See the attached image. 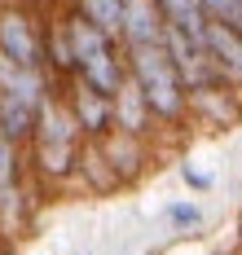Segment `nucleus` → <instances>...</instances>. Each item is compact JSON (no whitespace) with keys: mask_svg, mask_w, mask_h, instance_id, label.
<instances>
[{"mask_svg":"<svg viewBox=\"0 0 242 255\" xmlns=\"http://www.w3.org/2000/svg\"><path fill=\"white\" fill-rule=\"evenodd\" d=\"M154 4L163 9V18H167V26L185 31L189 40H198V44L207 40V22H212V18H207V13H203V9H198L194 0H154Z\"/></svg>","mask_w":242,"mask_h":255,"instance_id":"obj_13","label":"nucleus"},{"mask_svg":"<svg viewBox=\"0 0 242 255\" xmlns=\"http://www.w3.org/2000/svg\"><path fill=\"white\" fill-rule=\"evenodd\" d=\"M115 128L119 132H132V136H145V141H154L163 132L159 119H154V110H150V102H145V93L132 84V75L115 93Z\"/></svg>","mask_w":242,"mask_h":255,"instance_id":"obj_9","label":"nucleus"},{"mask_svg":"<svg viewBox=\"0 0 242 255\" xmlns=\"http://www.w3.org/2000/svg\"><path fill=\"white\" fill-rule=\"evenodd\" d=\"M0 53L27 71H44V18H35L18 0H4L0 4Z\"/></svg>","mask_w":242,"mask_h":255,"instance_id":"obj_5","label":"nucleus"},{"mask_svg":"<svg viewBox=\"0 0 242 255\" xmlns=\"http://www.w3.org/2000/svg\"><path fill=\"white\" fill-rule=\"evenodd\" d=\"M102 154L110 158V167H115V176L123 180V189H132L141 180L150 176V167H154V141H145V136H132V132H110L97 141Z\"/></svg>","mask_w":242,"mask_h":255,"instance_id":"obj_7","label":"nucleus"},{"mask_svg":"<svg viewBox=\"0 0 242 255\" xmlns=\"http://www.w3.org/2000/svg\"><path fill=\"white\" fill-rule=\"evenodd\" d=\"M176 172H181V180H185V185L194 189V194H212V189H216V176H207V172H198L194 163H181Z\"/></svg>","mask_w":242,"mask_h":255,"instance_id":"obj_17","label":"nucleus"},{"mask_svg":"<svg viewBox=\"0 0 242 255\" xmlns=\"http://www.w3.org/2000/svg\"><path fill=\"white\" fill-rule=\"evenodd\" d=\"M88 145V136L80 132L71 106L57 88L53 97L44 102L40 110V124L27 141V167H31V180L40 189H62V185H75V172H80V154Z\"/></svg>","mask_w":242,"mask_h":255,"instance_id":"obj_1","label":"nucleus"},{"mask_svg":"<svg viewBox=\"0 0 242 255\" xmlns=\"http://www.w3.org/2000/svg\"><path fill=\"white\" fill-rule=\"evenodd\" d=\"M123 53H128V75L145 93L159 128H172V132L185 128L189 124V88L181 79V71H176L167 44H141V49H123Z\"/></svg>","mask_w":242,"mask_h":255,"instance_id":"obj_3","label":"nucleus"},{"mask_svg":"<svg viewBox=\"0 0 242 255\" xmlns=\"http://www.w3.org/2000/svg\"><path fill=\"white\" fill-rule=\"evenodd\" d=\"M84 255H93V251H84Z\"/></svg>","mask_w":242,"mask_h":255,"instance_id":"obj_18","label":"nucleus"},{"mask_svg":"<svg viewBox=\"0 0 242 255\" xmlns=\"http://www.w3.org/2000/svg\"><path fill=\"white\" fill-rule=\"evenodd\" d=\"M71 9H80L88 22H97L102 31H110L115 40L123 35V13H128V0H71Z\"/></svg>","mask_w":242,"mask_h":255,"instance_id":"obj_15","label":"nucleus"},{"mask_svg":"<svg viewBox=\"0 0 242 255\" xmlns=\"http://www.w3.org/2000/svg\"><path fill=\"white\" fill-rule=\"evenodd\" d=\"M194 4H198L212 22H225V26H234V31L242 26V4L238 0H194Z\"/></svg>","mask_w":242,"mask_h":255,"instance_id":"obj_16","label":"nucleus"},{"mask_svg":"<svg viewBox=\"0 0 242 255\" xmlns=\"http://www.w3.org/2000/svg\"><path fill=\"white\" fill-rule=\"evenodd\" d=\"M31 185L35 180L27 167V150L0 136V238H18L31 225Z\"/></svg>","mask_w":242,"mask_h":255,"instance_id":"obj_4","label":"nucleus"},{"mask_svg":"<svg viewBox=\"0 0 242 255\" xmlns=\"http://www.w3.org/2000/svg\"><path fill=\"white\" fill-rule=\"evenodd\" d=\"M75 185H84L93 198H110V194H119V189H123V180L115 176V167H110V158L102 154V145H97V141H88V145H84Z\"/></svg>","mask_w":242,"mask_h":255,"instance_id":"obj_12","label":"nucleus"},{"mask_svg":"<svg viewBox=\"0 0 242 255\" xmlns=\"http://www.w3.org/2000/svg\"><path fill=\"white\" fill-rule=\"evenodd\" d=\"M62 22L71 35V53H75V79H84L88 88L115 97L128 84V53L123 40H115L110 31H102L97 22H88L80 9H62Z\"/></svg>","mask_w":242,"mask_h":255,"instance_id":"obj_2","label":"nucleus"},{"mask_svg":"<svg viewBox=\"0 0 242 255\" xmlns=\"http://www.w3.org/2000/svg\"><path fill=\"white\" fill-rule=\"evenodd\" d=\"M62 97H66V106H71V115H75V124L88 141H102V136L115 132V97L88 88L84 79H71L62 88Z\"/></svg>","mask_w":242,"mask_h":255,"instance_id":"obj_8","label":"nucleus"},{"mask_svg":"<svg viewBox=\"0 0 242 255\" xmlns=\"http://www.w3.org/2000/svg\"><path fill=\"white\" fill-rule=\"evenodd\" d=\"M159 220L176 233V238H189V233H198L207 225V211H203V203H194V198H172V203H163Z\"/></svg>","mask_w":242,"mask_h":255,"instance_id":"obj_14","label":"nucleus"},{"mask_svg":"<svg viewBox=\"0 0 242 255\" xmlns=\"http://www.w3.org/2000/svg\"><path fill=\"white\" fill-rule=\"evenodd\" d=\"M203 44L212 53L216 71L242 93V31H234V26H225V22H207V40Z\"/></svg>","mask_w":242,"mask_h":255,"instance_id":"obj_11","label":"nucleus"},{"mask_svg":"<svg viewBox=\"0 0 242 255\" xmlns=\"http://www.w3.org/2000/svg\"><path fill=\"white\" fill-rule=\"evenodd\" d=\"M167 35V18L154 0H128V13H123V49H141V44H163Z\"/></svg>","mask_w":242,"mask_h":255,"instance_id":"obj_10","label":"nucleus"},{"mask_svg":"<svg viewBox=\"0 0 242 255\" xmlns=\"http://www.w3.org/2000/svg\"><path fill=\"white\" fill-rule=\"evenodd\" d=\"M189 124L207 128V132H229V128L242 124V93L220 79V84H207V88H194L189 93Z\"/></svg>","mask_w":242,"mask_h":255,"instance_id":"obj_6","label":"nucleus"}]
</instances>
